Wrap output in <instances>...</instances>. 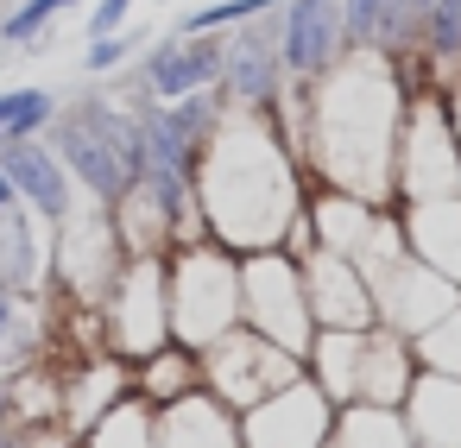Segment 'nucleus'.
I'll use <instances>...</instances> for the list:
<instances>
[{
    "label": "nucleus",
    "instance_id": "1",
    "mask_svg": "<svg viewBox=\"0 0 461 448\" xmlns=\"http://www.w3.org/2000/svg\"><path fill=\"white\" fill-rule=\"evenodd\" d=\"M404 83L398 64L379 51H348L310 83V114L297 139V165L316 171L322 190L392 202L398 177V133H404Z\"/></svg>",
    "mask_w": 461,
    "mask_h": 448
},
{
    "label": "nucleus",
    "instance_id": "2",
    "mask_svg": "<svg viewBox=\"0 0 461 448\" xmlns=\"http://www.w3.org/2000/svg\"><path fill=\"white\" fill-rule=\"evenodd\" d=\"M303 165L278 139L272 114L234 108L196 165V209L215 246L228 253H272L303 215Z\"/></svg>",
    "mask_w": 461,
    "mask_h": 448
},
{
    "label": "nucleus",
    "instance_id": "3",
    "mask_svg": "<svg viewBox=\"0 0 461 448\" xmlns=\"http://www.w3.org/2000/svg\"><path fill=\"white\" fill-rule=\"evenodd\" d=\"M45 146L64 158V171L77 177V190H83L95 209L127 202L133 184L146 177V152H140L133 108H114V102H77V108H58Z\"/></svg>",
    "mask_w": 461,
    "mask_h": 448
},
{
    "label": "nucleus",
    "instance_id": "4",
    "mask_svg": "<svg viewBox=\"0 0 461 448\" xmlns=\"http://www.w3.org/2000/svg\"><path fill=\"white\" fill-rule=\"evenodd\" d=\"M165 297H171V341L177 347H209L228 328H240V253L196 240L165 253Z\"/></svg>",
    "mask_w": 461,
    "mask_h": 448
},
{
    "label": "nucleus",
    "instance_id": "5",
    "mask_svg": "<svg viewBox=\"0 0 461 448\" xmlns=\"http://www.w3.org/2000/svg\"><path fill=\"white\" fill-rule=\"evenodd\" d=\"M455 190H461V139H455V114H448V95L423 89V95L404 102L392 209L429 202V196H455Z\"/></svg>",
    "mask_w": 461,
    "mask_h": 448
},
{
    "label": "nucleus",
    "instance_id": "6",
    "mask_svg": "<svg viewBox=\"0 0 461 448\" xmlns=\"http://www.w3.org/2000/svg\"><path fill=\"white\" fill-rule=\"evenodd\" d=\"M240 328L278 341L285 354H310L316 341V316L303 297V265L272 246V253H240Z\"/></svg>",
    "mask_w": 461,
    "mask_h": 448
},
{
    "label": "nucleus",
    "instance_id": "7",
    "mask_svg": "<svg viewBox=\"0 0 461 448\" xmlns=\"http://www.w3.org/2000/svg\"><path fill=\"white\" fill-rule=\"evenodd\" d=\"M196 360H203L209 398H221L228 410H253L259 398H272V391H285L291 379H303V360L285 354L278 341L253 335V328H228V335L209 341Z\"/></svg>",
    "mask_w": 461,
    "mask_h": 448
},
{
    "label": "nucleus",
    "instance_id": "8",
    "mask_svg": "<svg viewBox=\"0 0 461 448\" xmlns=\"http://www.w3.org/2000/svg\"><path fill=\"white\" fill-rule=\"evenodd\" d=\"M108 309V328H114V347L127 360H146L171 341V297H165V259H127L114 291L102 297Z\"/></svg>",
    "mask_w": 461,
    "mask_h": 448
},
{
    "label": "nucleus",
    "instance_id": "9",
    "mask_svg": "<svg viewBox=\"0 0 461 448\" xmlns=\"http://www.w3.org/2000/svg\"><path fill=\"white\" fill-rule=\"evenodd\" d=\"M291 76H285V58H278V13H259L247 26L228 32L221 45V95L247 114H272L285 102Z\"/></svg>",
    "mask_w": 461,
    "mask_h": 448
},
{
    "label": "nucleus",
    "instance_id": "10",
    "mask_svg": "<svg viewBox=\"0 0 461 448\" xmlns=\"http://www.w3.org/2000/svg\"><path fill=\"white\" fill-rule=\"evenodd\" d=\"M329 435H335V404L310 372L240 410V448H322Z\"/></svg>",
    "mask_w": 461,
    "mask_h": 448
},
{
    "label": "nucleus",
    "instance_id": "11",
    "mask_svg": "<svg viewBox=\"0 0 461 448\" xmlns=\"http://www.w3.org/2000/svg\"><path fill=\"white\" fill-rule=\"evenodd\" d=\"M278 58L291 83H316L329 64L348 58L341 0H285L278 7Z\"/></svg>",
    "mask_w": 461,
    "mask_h": 448
},
{
    "label": "nucleus",
    "instance_id": "12",
    "mask_svg": "<svg viewBox=\"0 0 461 448\" xmlns=\"http://www.w3.org/2000/svg\"><path fill=\"white\" fill-rule=\"evenodd\" d=\"M221 45H228V32H171V39H158L140 64V95L184 102L196 89H215L221 83Z\"/></svg>",
    "mask_w": 461,
    "mask_h": 448
},
{
    "label": "nucleus",
    "instance_id": "13",
    "mask_svg": "<svg viewBox=\"0 0 461 448\" xmlns=\"http://www.w3.org/2000/svg\"><path fill=\"white\" fill-rule=\"evenodd\" d=\"M0 171H7L20 209H32L45 228H64L77 215V177L64 171V158L45 146V139H14V146H0Z\"/></svg>",
    "mask_w": 461,
    "mask_h": 448
},
{
    "label": "nucleus",
    "instance_id": "14",
    "mask_svg": "<svg viewBox=\"0 0 461 448\" xmlns=\"http://www.w3.org/2000/svg\"><path fill=\"white\" fill-rule=\"evenodd\" d=\"M297 265H303V297H310L316 328H373V291H366L354 259L310 246Z\"/></svg>",
    "mask_w": 461,
    "mask_h": 448
},
{
    "label": "nucleus",
    "instance_id": "15",
    "mask_svg": "<svg viewBox=\"0 0 461 448\" xmlns=\"http://www.w3.org/2000/svg\"><path fill=\"white\" fill-rule=\"evenodd\" d=\"M398 228H404V246L461 291V190L455 196H429V202H404Z\"/></svg>",
    "mask_w": 461,
    "mask_h": 448
},
{
    "label": "nucleus",
    "instance_id": "16",
    "mask_svg": "<svg viewBox=\"0 0 461 448\" xmlns=\"http://www.w3.org/2000/svg\"><path fill=\"white\" fill-rule=\"evenodd\" d=\"M152 442L158 448H240V417L209 391H184L152 417Z\"/></svg>",
    "mask_w": 461,
    "mask_h": 448
},
{
    "label": "nucleus",
    "instance_id": "17",
    "mask_svg": "<svg viewBox=\"0 0 461 448\" xmlns=\"http://www.w3.org/2000/svg\"><path fill=\"white\" fill-rule=\"evenodd\" d=\"M404 429L417 448H461V379L417 366V379L404 391Z\"/></svg>",
    "mask_w": 461,
    "mask_h": 448
},
{
    "label": "nucleus",
    "instance_id": "18",
    "mask_svg": "<svg viewBox=\"0 0 461 448\" xmlns=\"http://www.w3.org/2000/svg\"><path fill=\"white\" fill-rule=\"evenodd\" d=\"M341 26H348V51H379L392 64L417 51V20L404 13V0H341Z\"/></svg>",
    "mask_w": 461,
    "mask_h": 448
},
{
    "label": "nucleus",
    "instance_id": "19",
    "mask_svg": "<svg viewBox=\"0 0 461 448\" xmlns=\"http://www.w3.org/2000/svg\"><path fill=\"white\" fill-rule=\"evenodd\" d=\"M39 253H45V221L32 209H7L0 215V291H32L51 265Z\"/></svg>",
    "mask_w": 461,
    "mask_h": 448
},
{
    "label": "nucleus",
    "instance_id": "20",
    "mask_svg": "<svg viewBox=\"0 0 461 448\" xmlns=\"http://www.w3.org/2000/svg\"><path fill=\"white\" fill-rule=\"evenodd\" d=\"M329 442L335 448H417L411 429H404V417L385 410V404H348V410H335V435Z\"/></svg>",
    "mask_w": 461,
    "mask_h": 448
},
{
    "label": "nucleus",
    "instance_id": "21",
    "mask_svg": "<svg viewBox=\"0 0 461 448\" xmlns=\"http://www.w3.org/2000/svg\"><path fill=\"white\" fill-rule=\"evenodd\" d=\"M196 385H203L196 347L165 341L158 354H146V398H152V404H171V398H184V391H196Z\"/></svg>",
    "mask_w": 461,
    "mask_h": 448
},
{
    "label": "nucleus",
    "instance_id": "22",
    "mask_svg": "<svg viewBox=\"0 0 461 448\" xmlns=\"http://www.w3.org/2000/svg\"><path fill=\"white\" fill-rule=\"evenodd\" d=\"M58 121V95L51 89H7L0 95V139H45Z\"/></svg>",
    "mask_w": 461,
    "mask_h": 448
},
{
    "label": "nucleus",
    "instance_id": "23",
    "mask_svg": "<svg viewBox=\"0 0 461 448\" xmlns=\"http://www.w3.org/2000/svg\"><path fill=\"white\" fill-rule=\"evenodd\" d=\"M411 354H417V366H423V372L461 379V303H455L442 322H429L423 335H411Z\"/></svg>",
    "mask_w": 461,
    "mask_h": 448
},
{
    "label": "nucleus",
    "instance_id": "24",
    "mask_svg": "<svg viewBox=\"0 0 461 448\" xmlns=\"http://www.w3.org/2000/svg\"><path fill=\"white\" fill-rule=\"evenodd\" d=\"M278 7H285V0H215V7L184 13L177 32H234V26H247V20H259V13H278Z\"/></svg>",
    "mask_w": 461,
    "mask_h": 448
},
{
    "label": "nucleus",
    "instance_id": "25",
    "mask_svg": "<svg viewBox=\"0 0 461 448\" xmlns=\"http://www.w3.org/2000/svg\"><path fill=\"white\" fill-rule=\"evenodd\" d=\"M70 7H83V0H20L14 13H0V39H7V45H32V39H45V26L64 20Z\"/></svg>",
    "mask_w": 461,
    "mask_h": 448
},
{
    "label": "nucleus",
    "instance_id": "26",
    "mask_svg": "<svg viewBox=\"0 0 461 448\" xmlns=\"http://www.w3.org/2000/svg\"><path fill=\"white\" fill-rule=\"evenodd\" d=\"M133 51H140V32H127V26H121V32H108V39H89L83 70H89V76H114V70H121Z\"/></svg>",
    "mask_w": 461,
    "mask_h": 448
},
{
    "label": "nucleus",
    "instance_id": "27",
    "mask_svg": "<svg viewBox=\"0 0 461 448\" xmlns=\"http://www.w3.org/2000/svg\"><path fill=\"white\" fill-rule=\"evenodd\" d=\"M133 7H140V0H95V7H89V39L121 32V26L133 20Z\"/></svg>",
    "mask_w": 461,
    "mask_h": 448
},
{
    "label": "nucleus",
    "instance_id": "28",
    "mask_svg": "<svg viewBox=\"0 0 461 448\" xmlns=\"http://www.w3.org/2000/svg\"><path fill=\"white\" fill-rule=\"evenodd\" d=\"M14 335H20V297H14V291H0V354L14 347Z\"/></svg>",
    "mask_w": 461,
    "mask_h": 448
},
{
    "label": "nucleus",
    "instance_id": "29",
    "mask_svg": "<svg viewBox=\"0 0 461 448\" xmlns=\"http://www.w3.org/2000/svg\"><path fill=\"white\" fill-rule=\"evenodd\" d=\"M7 209H20V196H14V184H7V171H0V215Z\"/></svg>",
    "mask_w": 461,
    "mask_h": 448
},
{
    "label": "nucleus",
    "instance_id": "30",
    "mask_svg": "<svg viewBox=\"0 0 461 448\" xmlns=\"http://www.w3.org/2000/svg\"><path fill=\"white\" fill-rule=\"evenodd\" d=\"M448 114H455V139H461V83L448 89Z\"/></svg>",
    "mask_w": 461,
    "mask_h": 448
},
{
    "label": "nucleus",
    "instance_id": "31",
    "mask_svg": "<svg viewBox=\"0 0 461 448\" xmlns=\"http://www.w3.org/2000/svg\"><path fill=\"white\" fill-rule=\"evenodd\" d=\"M7 404H14V391H7V379H0V429H7Z\"/></svg>",
    "mask_w": 461,
    "mask_h": 448
},
{
    "label": "nucleus",
    "instance_id": "32",
    "mask_svg": "<svg viewBox=\"0 0 461 448\" xmlns=\"http://www.w3.org/2000/svg\"><path fill=\"white\" fill-rule=\"evenodd\" d=\"M0 146H7V139H0Z\"/></svg>",
    "mask_w": 461,
    "mask_h": 448
}]
</instances>
